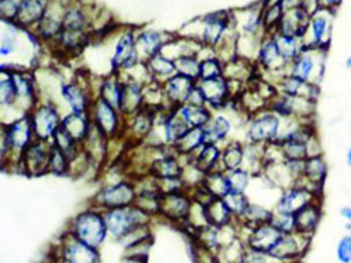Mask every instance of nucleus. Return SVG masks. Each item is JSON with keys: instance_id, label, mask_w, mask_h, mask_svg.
<instances>
[{"instance_id": "nucleus-1", "label": "nucleus", "mask_w": 351, "mask_h": 263, "mask_svg": "<svg viewBox=\"0 0 351 263\" xmlns=\"http://www.w3.org/2000/svg\"><path fill=\"white\" fill-rule=\"evenodd\" d=\"M69 231L82 242L99 249L109 237L104 210L91 206L78 213L71 221Z\"/></svg>"}, {"instance_id": "nucleus-2", "label": "nucleus", "mask_w": 351, "mask_h": 263, "mask_svg": "<svg viewBox=\"0 0 351 263\" xmlns=\"http://www.w3.org/2000/svg\"><path fill=\"white\" fill-rule=\"evenodd\" d=\"M105 222L108 226L109 237L114 241H121L128 233L145 225H151L152 218L136 205L114 208L104 210Z\"/></svg>"}, {"instance_id": "nucleus-3", "label": "nucleus", "mask_w": 351, "mask_h": 263, "mask_svg": "<svg viewBox=\"0 0 351 263\" xmlns=\"http://www.w3.org/2000/svg\"><path fill=\"white\" fill-rule=\"evenodd\" d=\"M282 117L274 110L263 109L247 120V141L271 144L279 138Z\"/></svg>"}, {"instance_id": "nucleus-4", "label": "nucleus", "mask_w": 351, "mask_h": 263, "mask_svg": "<svg viewBox=\"0 0 351 263\" xmlns=\"http://www.w3.org/2000/svg\"><path fill=\"white\" fill-rule=\"evenodd\" d=\"M137 198V188L133 180H119L104 186L95 195L91 206L108 210L134 205Z\"/></svg>"}, {"instance_id": "nucleus-5", "label": "nucleus", "mask_w": 351, "mask_h": 263, "mask_svg": "<svg viewBox=\"0 0 351 263\" xmlns=\"http://www.w3.org/2000/svg\"><path fill=\"white\" fill-rule=\"evenodd\" d=\"M31 117L35 140L52 141L58 128L62 125V116L58 106L52 101L38 102L28 113Z\"/></svg>"}, {"instance_id": "nucleus-6", "label": "nucleus", "mask_w": 351, "mask_h": 263, "mask_svg": "<svg viewBox=\"0 0 351 263\" xmlns=\"http://www.w3.org/2000/svg\"><path fill=\"white\" fill-rule=\"evenodd\" d=\"M90 116L93 123H95L104 131L110 141L123 138L125 129V118L116 108H113L104 99L97 98L94 99L90 109Z\"/></svg>"}, {"instance_id": "nucleus-7", "label": "nucleus", "mask_w": 351, "mask_h": 263, "mask_svg": "<svg viewBox=\"0 0 351 263\" xmlns=\"http://www.w3.org/2000/svg\"><path fill=\"white\" fill-rule=\"evenodd\" d=\"M326 48L304 49L289 66V74L306 81L318 84L324 75L325 58L319 60V56L326 53Z\"/></svg>"}, {"instance_id": "nucleus-8", "label": "nucleus", "mask_w": 351, "mask_h": 263, "mask_svg": "<svg viewBox=\"0 0 351 263\" xmlns=\"http://www.w3.org/2000/svg\"><path fill=\"white\" fill-rule=\"evenodd\" d=\"M197 85L204 95L205 103L213 112H221L234 99L230 82L225 75L209 79H198Z\"/></svg>"}, {"instance_id": "nucleus-9", "label": "nucleus", "mask_w": 351, "mask_h": 263, "mask_svg": "<svg viewBox=\"0 0 351 263\" xmlns=\"http://www.w3.org/2000/svg\"><path fill=\"white\" fill-rule=\"evenodd\" d=\"M52 141L35 140L21 155L17 170L27 175H42L49 173V158H51Z\"/></svg>"}, {"instance_id": "nucleus-10", "label": "nucleus", "mask_w": 351, "mask_h": 263, "mask_svg": "<svg viewBox=\"0 0 351 263\" xmlns=\"http://www.w3.org/2000/svg\"><path fill=\"white\" fill-rule=\"evenodd\" d=\"M194 199L189 190L162 194L159 216L174 225H180L187 221Z\"/></svg>"}, {"instance_id": "nucleus-11", "label": "nucleus", "mask_w": 351, "mask_h": 263, "mask_svg": "<svg viewBox=\"0 0 351 263\" xmlns=\"http://www.w3.org/2000/svg\"><path fill=\"white\" fill-rule=\"evenodd\" d=\"M58 256L67 263H95L101 260L99 249L82 242L70 231L63 234L58 245Z\"/></svg>"}, {"instance_id": "nucleus-12", "label": "nucleus", "mask_w": 351, "mask_h": 263, "mask_svg": "<svg viewBox=\"0 0 351 263\" xmlns=\"http://www.w3.org/2000/svg\"><path fill=\"white\" fill-rule=\"evenodd\" d=\"M311 236H306L298 231L283 234L274 249L269 252L271 259L278 260H295L305 255L311 244Z\"/></svg>"}, {"instance_id": "nucleus-13", "label": "nucleus", "mask_w": 351, "mask_h": 263, "mask_svg": "<svg viewBox=\"0 0 351 263\" xmlns=\"http://www.w3.org/2000/svg\"><path fill=\"white\" fill-rule=\"evenodd\" d=\"M333 14H335L333 10L319 9L315 14L311 16L310 27H308V29H306V34L304 35V36L311 35V40L306 43L304 49H314V48H326L328 49L329 48Z\"/></svg>"}, {"instance_id": "nucleus-14", "label": "nucleus", "mask_w": 351, "mask_h": 263, "mask_svg": "<svg viewBox=\"0 0 351 263\" xmlns=\"http://www.w3.org/2000/svg\"><path fill=\"white\" fill-rule=\"evenodd\" d=\"M60 95L63 101L67 103L71 112L75 113H86L90 112L94 98L90 90V85L81 84L74 79L70 82H64L60 85Z\"/></svg>"}, {"instance_id": "nucleus-15", "label": "nucleus", "mask_w": 351, "mask_h": 263, "mask_svg": "<svg viewBox=\"0 0 351 263\" xmlns=\"http://www.w3.org/2000/svg\"><path fill=\"white\" fill-rule=\"evenodd\" d=\"M10 73L17 92L16 108L19 106L25 113H29L39 102V92L36 90L35 78L28 70H10Z\"/></svg>"}, {"instance_id": "nucleus-16", "label": "nucleus", "mask_w": 351, "mask_h": 263, "mask_svg": "<svg viewBox=\"0 0 351 263\" xmlns=\"http://www.w3.org/2000/svg\"><path fill=\"white\" fill-rule=\"evenodd\" d=\"M328 175V164L322 155L310 156L304 160V170L297 186L308 188L317 195L322 197V188Z\"/></svg>"}, {"instance_id": "nucleus-17", "label": "nucleus", "mask_w": 351, "mask_h": 263, "mask_svg": "<svg viewBox=\"0 0 351 263\" xmlns=\"http://www.w3.org/2000/svg\"><path fill=\"white\" fill-rule=\"evenodd\" d=\"M109 142H110L109 137L95 123H93L86 137L81 142V147H82V151L90 156L94 164L102 166L106 162L109 155Z\"/></svg>"}, {"instance_id": "nucleus-18", "label": "nucleus", "mask_w": 351, "mask_h": 263, "mask_svg": "<svg viewBox=\"0 0 351 263\" xmlns=\"http://www.w3.org/2000/svg\"><path fill=\"white\" fill-rule=\"evenodd\" d=\"M282 236L283 233L279 231L271 222H268L251 229L245 238V244L248 248L269 255Z\"/></svg>"}, {"instance_id": "nucleus-19", "label": "nucleus", "mask_w": 351, "mask_h": 263, "mask_svg": "<svg viewBox=\"0 0 351 263\" xmlns=\"http://www.w3.org/2000/svg\"><path fill=\"white\" fill-rule=\"evenodd\" d=\"M123 81V94L119 112L128 118L137 114L144 108V84L127 78Z\"/></svg>"}, {"instance_id": "nucleus-20", "label": "nucleus", "mask_w": 351, "mask_h": 263, "mask_svg": "<svg viewBox=\"0 0 351 263\" xmlns=\"http://www.w3.org/2000/svg\"><path fill=\"white\" fill-rule=\"evenodd\" d=\"M195 84L197 81H193L180 74H176L167 81H165L162 85H163V91L169 105L173 109L186 105Z\"/></svg>"}, {"instance_id": "nucleus-21", "label": "nucleus", "mask_w": 351, "mask_h": 263, "mask_svg": "<svg viewBox=\"0 0 351 263\" xmlns=\"http://www.w3.org/2000/svg\"><path fill=\"white\" fill-rule=\"evenodd\" d=\"M322 198H317L308 205L302 206L294 213V225H295V231L306 234V236H314L319 222L322 217V205H321Z\"/></svg>"}, {"instance_id": "nucleus-22", "label": "nucleus", "mask_w": 351, "mask_h": 263, "mask_svg": "<svg viewBox=\"0 0 351 263\" xmlns=\"http://www.w3.org/2000/svg\"><path fill=\"white\" fill-rule=\"evenodd\" d=\"M317 198H322V197L314 194L313 191H310L308 188H305L302 186H294L282 192V195L274 209L294 214L298 209H301L305 205H308L310 202H313Z\"/></svg>"}, {"instance_id": "nucleus-23", "label": "nucleus", "mask_w": 351, "mask_h": 263, "mask_svg": "<svg viewBox=\"0 0 351 263\" xmlns=\"http://www.w3.org/2000/svg\"><path fill=\"white\" fill-rule=\"evenodd\" d=\"M311 16L306 13L301 6L285 10L283 17L279 23L278 32L285 35H291L297 38H302L306 34V29L310 27Z\"/></svg>"}, {"instance_id": "nucleus-24", "label": "nucleus", "mask_w": 351, "mask_h": 263, "mask_svg": "<svg viewBox=\"0 0 351 263\" xmlns=\"http://www.w3.org/2000/svg\"><path fill=\"white\" fill-rule=\"evenodd\" d=\"M278 91L280 94L289 95V97H302L306 99H311L314 102L318 101L319 97V86L318 84L302 81L291 74L285 75L278 84Z\"/></svg>"}, {"instance_id": "nucleus-25", "label": "nucleus", "mask_w": 351, "mask_h": 263, "mask_svg": "<svg viewBox=\"0 0 351 263\" xmlns=\"http://www.w3.org/2000/svg\"><path fill=\"white\" fill-rule=\"evenodd\" d=\"M221 159H222L221 145L209 144V142L202 145L194 155L187 158L189 162L194 163L204 173H209L216 168H222Z\"/></svg>"}, {"instance_id": "nucleus-26", "label": "nucleus", "mask_w": 351, "mask_h": 263, "mask_svg": "<svg viewBox=\"0 0 351 263\" xmlns=\"http://www.w3.org/2000/svg\"><path fill=\"white\" fill-rule=\"evenodd\" d=\"M205 144H206L205 128L191 127L183 137H180L178 141L174 142V145L171 148L178 155H180L183 158H189V156L194 155Z\"/></svg>"}, {"instance_id": "nucleus-27", "label": "nucleus", "mask_w": 351, "mask_h": 263, "mask_svg": "<svg viewBox=\"0 0 351 263\" xmlns=\"http://www.w3.org/2000/svg\"><path fill=\"white\" fill-rule=\"evenodd\" d=\"M47 13V0H21L14 17V21L29 27L39 24L42 17Z\"/></svg>"}, {"instance_id": "nucleus-28", "label": "nucleus", "mask_w": 351, "mask_h": 263, "mask_svg": "<svg viewBox=\"0 0 351 263\" xmlns=\"http://www.w3.org/2000/svg\"><path fill=\"white\" fill-rule=\"evenodd\" d=\"M233 128L232 120L226 117L223 113H213L210 123L205 127L206 142L221 145L229 140L230 131Z\"/></svg>"}, {"instance_id": "nucleus-29", "label": "nucleus", "mask_w": 351, "mask_h": 263, "mask_svg": "<svg viewBox=\"0 0 351 263\" xmlns=\"http://www.w3.org/2000/svg\"><path fill=\"white\" fill-rule=\"evenodd\" d=\"M91 124H93V120H91L90 112L86 113L70 112L62 118V127L66 131H69V133L80 142H82L84 138L86 137L88 131L91 128Z\"/></svg>"}, {"instance_id": "nucleus-30", "label": "nucleus", "mask_w": 351, "mask_h": 263, "mask_svg": "<svg viewBox=\"0 0 351 263\" xmlns=\"http://www.w3.org/2000/svg\"><path fill=\"white\" fill-rule=\"evenodd\" d=\"M205 210H206L209 225L215 227H223V226L232 225L236 221V217L233 216L232 210L229 209L223 198H213L205 206Z\"/></svg>"}, {"instance_id": "nucleus-31", "label": "nucleus", "mask_w": 351, "mask_h": 263, "mask_svg": "<svg viewBox=\"0 0 351 263\" xmlns=\"http://www.w3.org/2000/svg\"><path fill=\"white\" fill-rule=\"evenodd\" d=\"M241 167L248 170L254 177L259 175L265 167V144L247 141L244 144V162Z\"/></svg>"}, {"instance_id": "nucleus-32", "label": "nucleus", "mask_w": 351, "mask_h": 263, "mask_svg": "<svg viewBox=\"0 0 351 263\" xmlns=\"http://www.w3.org/2000/svg\"><path fill=\"white\" fill-rule=\"evenodd\" d=\"M145 64H147V68L149 71L151 78L154 81L160 82V84H163L165 81H167L169 78H171L173 75L178 74V71H176L174 60L169 59L162 52L149 58L145 62Z\"/></svg>"}, {"instance_id": "nucleus-33", "label": "nucleus", "mask_w": 351, "mask_h": 263, "mask_svg": "<svg viewBox=\"0 0 351 263\" xmlns=\"http://www.w3.org/2000/svg\"><path fill=\"white\" fill-rule=\"evenodd\" d=\"M202 186L215 198H225L232 191L229 179H228V173L223 168H216L206 173Z\"/></svg>"}, {"instance_id": "nucleus-34", "label": "nucleus", "mask_w": 351, "mask_h": 263, "mask_svg": "<svg viewBox=\"0 0 351 263\" xmlns=\"http://www.w3.org/2000/svg\"><path fill=\"white\" fill-rule=\"evenodd\" d=\"M121 94H123V81L117 73L114 75L106 77L101 82V86L98 90V98L104 99L117 110L120 109Z\"/></svg>"}, {"instance_id": "nucleus-35", "label": "nucleus", "mask_w": 351, "mask_h": 263, "mask_svg": "<svg viewBox=\"0 0 351 263\" xmlns=\"http://www.w3.org/2000/svg\"><path fill=\"white\" fill-rule=\"evenodd\" d=\"M272 35L275 38V42H276L278 49L280 52V56L283 58V60L287 64H290L304 51L302 42H301L300 38L291 36V35H285V34H280L278 31L274 32Z\"/></svg>"}, {"instance_id": "nucleus-36", "label": "nucleus", "mask_w": 351, "mask_h": 263, "mask_svg": "<svg viewBox=\"0 0 351 263\" xmlns=\"http://www.w3.org/2000/svg\"><path fill=\"white\" fill-rule=\"evenodd\" d=\"M178 110L182 114V117L189 123L190 127L205 128L213 117V110L208 106H195L186 103L179 106Z\"/></svg>"}, {"instance_id": "nucleus-37", "label": "nucleus", "mask_w": 351, "mask_h": 263, "mask_svg": "<svg viewBox=\"0 0 351 263\" xmlns=\"http://www.w3.org/2000/svg\"><path fill=\"white\" fill-rule=\"evenodd\" d=\"M52 144L59 148L69 159L70 162L74 160L82 151V147H81V142L77 141L69 131H66L62 125L58 128V131L53 136V140H52Z\"/></svg>"}, {"instance_id": "nucleus-38", "label": "nucleus", "mask_w": 351, "mask_h": 263, "mask_svg": "<svg viewBox=\"0 0 351 263\" xmlns=\"http://www.w3.org/2000/svg\"><path fill=\"white\" fill-rule=\"evenodd\" d=\"M244 162V144L240 141H230L222 148L221 167L225 171L236 170L243 166Z\"/></svg>"}, {"instance_id": "nucleus-39", "label": "nucleus", "mask_w": 351, "mask_h": 263, "mask_svg": "<svg viewBox=\"0 0 351 263\" xmlns=\"http://www.w3.org/2000/svg\"><path fill=\"white\" fill-rule=\"evenodd\" d=\"M272 212H274V209H269L265 205H259V203L251 202L248 205L245 213L243 214L241 218H239V221L241 223H244L245 226H248L250 229H254L259 225L271 222Z\"/></svg>"}, {"instance_id": "nucleus-40", "label": "nucleus", "mask_w": 351, "mask_h": 263, "mask_svg": "<svg viewBox=\"0 0 351 263\" xmlns=\"http://www.w3.org/2000/svg\"><path fill=\"white\" fill-rule=\"evenodd\" d=\"M176 71L180 75H184L193 81L199 79L201 73V59L198 55H189V56H180L174 59Z\"/></svg>"}, {"instance_id": "nucleus-41", "label": "nucleus", "mask_w": 351, "mask_h": 263, "mask_svg": "<svg viewBox=\"0 0 351 263\" xmlns=\"http://www.w3.org/2000/svg\"><path fill=\"white\" fill-rule=\"evenodd\" d=\"M0 101L2 108H14L17 105V92L12 73L9 68H2V78H0Z\"/></svg>"}, {"instance_id": "nucleus-42", "label": "nucleus", "mask_w": 351, "mask_h": 263, "mask_svg": "<svg viewBox=\"0 0 351 263\" xmlns=\"http://www.w3.org/2000/svg\"><path fill=\"white\" fill-rule=\"evenodd\" d=\"M226 173H228V179H229L232 191L245 192L250 188L254 175L248 170H245L244 167H239L236 170H230Z\"/></svg>"}, {"instance_id": "nucleus-43", "label": "nucleus", "mask_w": 351, "mask_h": 263, "mask_svg": "<svg viewBox=\"0 0 351 263\" xmlns=\"http://www.w3.org/2000/svg\"><path fill=\"white\" fill-rule=\"evenodd\" d=\"M223 201L226 202V205L229 206V209L232 210L233 216L236 218H241L243 214L245 213L248 205L251 203L250 197L245 192H239V191H230Z\"/></svg>"}, {"instance_id": "nucleus-44", "label": "nucleus", "mask_w": 351, "mask_h": 263, "mask_svg": "<svg viewBox=\"0 0 351 263\" xmlns=\"http://www.w3.org/2000/svg\"><path fill=\"white\" fill-rule=\"evenodd\" d=\"M225 63L219 59L215 53L205 59H201V73L199 79H209L215 77L223 75Z\"/></svg>"}, {"instance_id": "nucleus-45", "label": "nucleus", "mask_w": 351, "mask_h": 263, "mask_svg": "<svg viewBox=\"0 0 351 263\" xmlns=\"http://www.w3.org/2000/svg\"><path fill=\"white\" fill-rule=\"evenodd\" d=\"M151 245H152V237L127 247L124 259L131 260V262H147Z\"/></svg>"}, {"instance_id": "nucleus-46", "label": "nucleus", "mask_w": 351, "mask_h": 263, "mask_svg": "<svg viewBox=\"0 0 351 263\" xmlns=\"http://www.w3.org/2000/svg\"><path fill=\"white\" fill-rule=\"evenodd\" d=\"M70 170V159L52 144L51 158H49V173L55 175L69 174Z\"/></svg>"}, {"instance_id": "nucleus-47", "label": "nucleus", "mask_w": 351, "mask_h": 263, "mask_svg": "<svg viewBox=\"0 0 351 263\" xmlns=\"http://www.w3.org/2000/svg\"><path fill=\"white\" fill-rule=\"evenodd\" d=\"M271 223L283 234L294 233L295 231V225H294V214L293 213H286L278 209H274L272 217H271Z\"/></svg>"}, {"instance_id": "nucleus-48", "label": "nucleus", "mask_w": 351, "mask_h": 263, "mask_svg": "<svg viewBox=\"0 0 351 263\" xmlns=\"http://www.w3.org/2000/svg\"><path fill=\"white\" fill-rule=\"evenodd\" d=\"M337 259L341 263H350L351 262V234L344 236L339 244H337Z\"/></svg>"}, {"instance_id": "nucleus-49", "label": "nucleus", "mask_w": 351, "mask_h": 263, "mask_svg": "<svg viewBox=\"0 0 351 263\" xmlns=\"http://www.w3.org/2000/svg\"><path fill=\"white\" fill-rule=\"evenodd\" d=\"M321 9H328L336 12V9L341 5L343 0H318Z\"/></svg>"}, {"instance_id": "nucleus-50", "label": "nucleus", "mask_w": 351, "mask_h": 263, "mask_svg": "<svg viewBox=\"0 0 351 263\" xmlns=\"http://www.w3.org/2000/svg\"><path fill=\"white\" fill-rule=\"evenodd\" d=\"M301 2H302V0H280V3H282V6H283L285 10H289V9L301 6Z\"/></svg>"}, {"instance_id": "nucleus-51", "label": "nucleus", "mask_w": 351, "mask_h": 263, "mask_svg": "<svg viewBox=\"0 0 351 263\" xmlns=\"http://www.w3.org/2000/svg\"><path fill=\"white\" fill-rule=\"evenodd\" d=\"M340 214H341V217L344 218L346 222H351V206H344V208H341Z\"/></svg>"}, {"instance_id": "nucleus-52", "label": "nucleus", "mask_w": 351, "mask_h": 263, "mask_svg": "<svg viewBox=\"0 0 351 263\" xmlns=\"http://www.w3.org/2000/svg\"><path fill=\"white\" fill-rule=\"evenodd\" d=\"M347 163H348V166H351V148L347 152Z\"/></svg>"}, {"instance_id": "nucleus-53", "label": "nucleus", "mask_w": 351, "mask_h": 263, "mask_svg": "<svg viewBox=\"0 0 351 263\" xmlns=\"http://www.w3.org/2000/svg\"><path fill=\"white\" fill-rule=\"evenodd\" d=\"M346 64H347V67L351 70V58H348L347 59V62H346Z\"/></svg>"}]
</instances>
